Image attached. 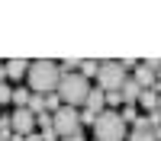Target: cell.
Listing matches in <instances>:
<instances>
[{"label":"cell","instance_id":"obj_24","mask_svg":"<svg viewBox=\"0 0 161 141\" xmlns=\"http://www.w3.org/2000/svg\"><path fill=\"white\" fill-rule=\"evenodd\" d=\"M23 141H42V138H39V135H26Z\"/></svg>","mask_w":161,"mask_h":141},{"label":"cell","instance_id":"obj_15","mask_svg":"<svg viewBox=\"0 0 161 141\" xmlns=\"http://www.w3.org/2000/svg\"><path fill=\"white\" fill-rule=\"evenodd\" d=\"M77 64H80V58H64V61H58V71L61 74H77Z\"/></svg>","mask_w":161,"mask_h":141},{"label":"cell","instance_id":"obj_22","mask_svg":"<svg viewBox=\"0 0 161 141\" xmlns=\"http://www.w3.org/2000/svg\"><path fill=\"white\" fill-rule=\"evenodd\" d=\"M58 141H84V135L77 132V135H68V138H58Z\"/></svg>","mask_w":161,"mask_h":141},{"label":"cell","instance_id":"obj_23","mask_svg":"<svg viewBox=\"0 0 161 141\" xmlns=\"http://www.w3.org/2000/svg\"><path fill=\"white\" fill-rule=\"evenodd\" d=\"M0 83H7V68H3V61H0Z\"/></svg>","mask_w":161,"mask_h":141},{"label":"cell","instance_id":"obj_17","mask_svg":"<svg viewBox=\"0 0 161 141\" xmlns=\"http://www.w3.org/2000/svg\"><path fill=\"white\" fill-rule=\"evenodd\" d=\"M58 109H61L58 93H45V112H58Z\"/></svg>","mask_w":161,"mask_h":141},{"label":"cell","instance_id":"obj_25","mask_svg":"<svg viewBox=\"0 0 161 141\" xmlns=\"http://www.w3.org/2000/svg\"><path fill=\"white\" fill-rule=\"evenodd\" d=\"M158 112H161V93H158Z\"/></svg>","mask_w":161,"mask_h":141},{"label":"cell","instance_id":"obj_19","mask_svg":"<svg viewBox=\"0 0 161 141\" xmlns=\"http://www.w3.org/2000/svg\"><path fill=\"white\" fill-rule=\"evenodd\" d=\"M103 96H106V106H126L123 96H119V90H116V93H103Z\"/></svg>","mask_w":161,"mask_h":141},{"label":"cell","instance_id":"obj_5","mask_svg":"<svg viewBox=\"0 0 161 141\" xmlns=\"http://www.w3.org/2000/svg\"><path fill=\"white\" fill-rule=\"evenodd\" d=\"M52 125H55L58 138L77 135V132H80V119H77V109H71V106H61L58 112H52Z\"/></svg>","mask_w":161,"mask_h":141},{"label":"cell","instance_id":"obj_20","mask_svg":"<svg viewBox=\"0 0 161 141\" xmlns=\"http://www.w3.org/2000/svg\"><path fill=\"white\" fill-rule=\"evenodd\" d=\"M13 132V128H10V115H0V138H3L7 141V135Z\"/></svg>","mask_w":161,"mask_h":141},{"label":"cell","instance_id":"obj_21","mask_svg":"<svg viewBox=\"0 0 161 141\" xmlns=\"http://www.w3.org/2000/svg\"><path fill=\"white\" fill-rule=\"evenodd\" d=\"M77 119H80V125H93V122H97V115H93V112H77Z\"/></svg>","mask_w":161,"mask_h":141},{"label":"cell","instance_id":"obj_3","mask_svg":"<svg viewBox=\"0 0 161 141\" xmlns=\"http://www.w3.org/2000/svg\"><path fill=\"white\" fill-rule=\"evenodd\" d=\"M93 141H126V122L116 109H103L93 122Z\"/></svg>","mask_w":161,"mask_h":141},{"label":"cell","instance_id":"obj_10","mask_svg":"<svg viewBox=\"0 0 161 141\" xmlns=\"http://www.w3.org/2000/svg\"><path fill=\"white\" fill-rule=\"evenodd\" d=\"M103 106H106L103 90H100V87H90V93H87V99H84V109H87V112H93V115H100V112H103Z\"/></svg>","mask_w":161,"mask_h":141},{"label":"cell","instance_id":"obj_7","mask_svg":"<svg viewBox=\"0 0 161 141\" xmlns=\"http://www.w3.org/2000/svg\"><path fill=\"white\" fill-rule=\"evenodd\" d=\"M3 68H7V80H23L29 74V61L26 58H10V61H3Z\"/></svg>","mask_w":161,"mask_h":141},{"label":"cell","instance_id":"obj_13","mask_svg":"<svg viewBox=\"0 0 161 141\" xmlns=\"http://www.w3.org/2000/svg\"><path fill=\"white\" fill-rule=\"evenodd\" d=\"M139 106H142L145 112H155V109H158V93H155V90H142Z\"/></svg>","mask_w":161,"mask_h":141},{"label":"cell","instance_id":"obj_9","mask_svg":"<svg viewBox=\"0 0 161 141\" xmlns=\"http://www.w3.org/2000/svg\"><path fill=\"white\" fill-rule=\"evenodd\" d=\"M119 96H123V103H126V106H136V103H139V96H142V87L132 80V77H126V80H123V87H119Z\"/></svg>","mask_w":161,"mask_h":141},{"label":"cell","instance_id":"obj_6","mask_svg":"<svg viewBox=\"0 0 161 141\" xmlns=\"http://www.w3.org/2000/svg\"><path fill=\"white\" fill-rule=\"evenodd\" d=\"M10 128L16 132L19 138H26V135H36V115L29 112V109H16L10 115Z\"/></svg>","mask_w":161,"mask_h":141},{"label":"cell","instance_id":"obj_11","mask_svg":"<svg viewBox=\"0 0 161 141\" xmlns=\"http://www.w3.org/2000/svg\"><path fill=\"white\" fill-rule=\"evenodd\" d=\"M29 99H32L29 87H16V90H13V96H10V103H16V109H26V106H29Z\"/></svg>","mask_w":161,"mask_h":141},{"label":"cell","instance_id":"obj_4","mask_svg":"<svg viewBox=\"0 0 161 141\" xmlns=\"http://www.w3.org/2000/svg\"><path fill=\"white\" fill-rule=\"evenodd\" d=\"M126 68L119 61H100V71H97V87L103 90V93H116L119 87H123L126 80Z\"/></svg>","mask_w":161,"mask_h":141},{"label":"cell","instance_id":"obj_12","mask_svg":"<svg viewBox=\"0 0 161 141\" xmlns=\"http://www.w3.org/2000/svg\"><path fill=\"white\" fill-rule=\"evenodd\" d=\"M97 71H100V61H93V58H87V61H80V64H77V74L84 77V80L97 77Z\"/></svg>","mask_w":161,"mask_h":141},{"label":"cell","instance_id":"obj_14","mask_svg":"<svg viewBox=\"0 0 161 141\" xmlns=\"http://www.w3.org/2000/svg\"><path fill=\"white\" fill-rule=\"evenodd\" d=\"M129 141H155V132H152V128H132Z\"/></svg>","mask_w":161,"mask_h":141},{"label":"cell","instance_id":"obj_18","mask_svg":"<svg viewBox=\"0 0 161 141\" xmlns=\"http://www.w3.org/2000/svg\"><path fill=\"white\" fill-rule=\"evenodd\" d=\"M10 96H13V87H10V83H0V106H7Z\"/></svg>","mask_w":161,"mask_h":141},{"label":"cell","instance_id":"obj_8","mask_svg":"<svg viewBox=\"0 0 161 141\" xmlns=\"http://www.w3.org/2000/svg\"><path fill=\"white\" fill-rule=\"evenodd\" d=\"M36 125H39V138L42 141H58V132H55V125H52V112H39Z\"/></svg>","mask_w":161,"mask_h":141},{"label":"cell","instance_id":"obj_1","mask_svg":"<svg viewBox=\"0 0 161 141\" xmlns=\"http://www.w3.org/2000/svg\"><path fill=\"white\" fill-rule=\"evenodd\" d=\"M29 93H55L58 90V80H61V71H58V61H48V58H39V61H29Z\"/></svg>","mask_w":161,"mask_h":141},{"label":"cell","instance_id":"obj_26","mask_svg":"<svg viewBox=\"0 0 161 141\" xmlns=\"http://www.w3.org/2000/svg\"><path fill=\"white\" fill-rule=\"evenodd\" d=\"M0 141H3V138H0Z\"/></svg>","mask_w":161,"mask_h":141},{"label":"cell","instance_id":"obj_2","mask_svg":"<svg viewBox=\"0 0 161 141\" xmlns=\"http://www.w3.org/2000/svg\"><path fill=\"white\" fill-rule=\"evenodd\" d=\"M55 93H58V99H61V106L77 109V106H84V99H87V93H90V83H87L80 74H61Z\"/></svg>","mask_w":161,"mask_h":141},{"label":"cell","instance_id":"obj_16","mask_svg":"<svg viewBox=\"0 0 161 141\" xmlns=\"http://www.w3.org/2000/svg\"><path fill=\"white\" fill-rule=\"evenodd\" d=\"M119 119H123L126 125H132V122L139 119V112H136V106H123V109H119Z\"/></svg>","mask_w":161,"mask_h":141}]
</instances>
